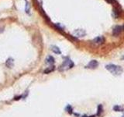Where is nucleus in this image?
Masks as SVG:
<instances>
[{
    "label": "nucleus",
    "instance_id": "1",
    "mask_svg": "<svg viewBox=\"0 0 124 117\" xmlns=\"http://www.w3.org/2000/svg\"><path fill=\"white\" fill-rule=\"evenodd\" d=\"M106 69L109 70L112 74L114 76H120L123 74V70L120 66H117L115 64H108L106 66Z\"/></svg>",
    "mask_w": 124,
    "mask_h": 117
},
{
    "label": "nucleus",
    "instance_id": "2",
    "mask_svg": "<svg viewBox=\"0 0 124 117\" xmlns=\"http://www.w3.org/2000/svg\"><path fill=\"white\" fill-rule=\"evenodd\" d=\"M73 66H74V62H73L70 58H66V59L64 61V62L61 64V66H60L59 70L60 71H64V70L71 69Z\"/></svg>",
    "mask_w": 124,
    "mask_h": 117
},
{
    "label": "nucleus",
    "instance_id": "3",
    "mask_svg": "<svg viewBox=\"0 0 124 117\" xmlns=\"http://www.w3.org/2000/svg\"><path fill=\"white\" fill-rule=\"evenodd\" d=\"M98 66H99L98 61L97 60H92L86 65L85 67L88 68V69H95V68H96Z\"/></svg>",
    "mask_w": 124,
    "mask_h": 117
},
{
    "label": "nucleus",
    "instance_id": "4",
    "mask_svg": "<svg viewBox=\"0 0 124 117\" xmlns=\"http://www.w3.org/2000/svg\"><path fill=\"white\" fill-rule=\"evenodd\" d=\"M93 42L95 44H96V45H101V44H103L105 42V38L103 36H99V37H97L94 39Z\"/></svg>",
    "mask_w": 124,
    "mask_h": 117
},
{
    "label": "nucleus",
    "instance_id": "5",
    "mask_svg": "<svg viewBox=\"0 0 124 117\" xmlns=\"http://www.w3.org/2000/svg\"><path fill=\"white\" fill-rule=\"evenodd\" d=\"M122 31V27L120 26H116L113 30V35L118 36Z\"/></svg>",
    "mask_w": 124,
    "mask_h": 117
},
{
    "label": "nucleus",
    "instance_id": "6",
    "mask_svg": "<svg viewBox=\"0 0 124 117\" xmlns=\"http://www.w3.org/2000/svg\"><path fill=\"white\" fill-rule=\"evenodd\" d=\"M74 35L75 37H84L85 35V31L84 30H76L74 32Z\"/></svg>",
    "mask_w": 124,
    "mask_h": 117
},
{
    "label": "nucleus",
    "instance_id": "7",
    "mask_svg": "<svg viewBox=\"0 0 124 117\" xmlns=\"http://www.w3.org/2000/svg\"><path fill=\"white\" fill-rule=\"evenodd\" d=\"M6 66L8 68H12L13 66V58H8V59L6 60Z\"/></svg>",
    "mask_w": 124,
    "mask_h": 117
},
{
    "label": "nucleus",
    "instance_id": "8",
    "mask_svg": "<svg viewBox=\"0 0 124 117\" xmlns=\"http://www.w3.org/2000/svg\"><path fill=\"white\" fill-rule=\"evenodd\" d=\"M46 62H47V64L52 65L54 63V58H53V57L51 56V55H49V56H47V58H46Z\"/></svg>",
    "mask_w": 124,
    "mask_h": 117
},
{
    "label": "nucleus",
    "instance_id": "9",
    "mask_svg": "<svg viewBox=\"0 0 124 117\" xmlns=\"http://www.w3.org/2000/svg\"><path fill=\"white\" fill-rule=\"evenodd\" d=\"M51 50L54 53H56V54H60V53H61V52H60V48L58 47H57V46H54V45L51 46Z\"/></svg>",
    "mask_w": 124,
    "mask_h": 117
},
{
    "label": "nucleus",
    "instance_id": "10",
    "mask_svg": "<svg viewBox=\"0 0 124 117\" xmlns=\"http://www.w3.org/2000/svg\"><path fill=\"white\" fill-rule=\"evenodd\" d=\"M103 105H98V111H97V116H100L101 114L103 113Z\"/></svg>",
    "mask_w": 124,
    "mask_h": 117
},
{
    "label": "nucleus",
    "instance_id": "11",
    "mask_svg": "<svg viewBox=\"0 0 124 117\" xmlns=\"http://www.w3.org/2000/svg\"><path fill=\"white\" fill-rule=\"evenodd\" d=\"M53 70H54V66H50V67H48L47 69H46L43 73H44V74H50V72L53 71Z\"/></svg>",
    "mask_w": 124,
    "mask_h": 117
},
{
    "label": "nucleus",
    "instance_id": "12",
    "mask_svg": "<svg viewBox=\"0 0 124 117\" xmlns=\"http://www.w3.org/2000/svg\"><path fill=\"white\" fill-rule=\"evenodd\" d=\"M113 109H114V111H116V112H122V111H123V109L122 108V107H120V105H115L113 107Z\"/></svg>",
    "mask_w": 124,
    "mask_h": 117
},
{
    "label": "nucleus",
    "instance_id": "13",
    "mask_svg": "<svg viewBox=\"0 0 124 117\" xmlns=\"http://www.w3.org/2000/svg\"><path fill=\"white\" fill-rule=\"evenodd\" d=\"M65 110H66L68 113L71 114L72 113V107L70 105H67L66 108H65Z\"/></svg>",
    "mask_w": 124,
    "mask_h": 117
},
{
    "label": "nucleus",
    "instance_id": "14",
    "mask_svg": "<svg viewBox=\"0 0 124 117\" xmlns=\"http://www.w3.org/2000/svg\"><path fill=\"white\" fill-rule=\"evenodd\" d=\"M26 12L27 13H29V12H30V5H29L28 2H26Z\"/></svg>",
    "mask_w": 124,
    "mask_h": 117
},
{
    "label": "nucleus",
    "instance_id": "15",
    "mask_svg": "<svg viewBox=\"0 0 124 117\" xmlns=\"http://www.w3.org/2000/svg\"><path fill=\"white\" fill-rule=\"evenodd\" d=\"M106 1L108 2H109V3H112V2H113V0H106Z\"/></svg>",
    "mask_w": 124,
    "mask_h": 117
},
{
    "label": "nucleus",
    "instance_id": "16",
    "mask_svg": "<svg viewBox=\"0 0 124 117\" xmlns=\"http://www.w3.org/2000/svg\"><path fill=\"white\" fill-rule=\"evenodd\" d=\"M81 117H89V116H87L86 115H85V116H81Z\"/></svg>",
    "mask_w": 124,
    "mask_h": 117
},
{
    "label": "nucleus",
    "instance_id": "17",
    "mask_svg": "<svg viewBox=\"0 0 124 117\" xmlns=\"http://www.w3.org/2000/svg\"><path fill=\"white\" fill-rule=\"evenodd\" d=\"M89 117H96L95 116H89Z\"/></svg>",
    "mask_w": 124,
    "mask_h": 117
},
{
    "label": "nucleus",
    "instance_id": "18",
    "mask_svg": "<svg viewBox=\"0 0 124 117\" xmlns=\"http://www.w3.org/2000/svg\"><path fill=\"white\" fill-rule=\"evenodd\" d=\"M123 59H124V55H123Z\"/></svg>",
    "mask_w": 124,
    "mask_h": 117
},
{
    "label": "nucleus",
    "instance_id": "19",
    "mask_svg": "<svg viewBox=\"0 0 124 117\" xmlns=\"http://www.w3.org/2000/svg\"><path fill=\"white\" fill-rule=\"evenodd\" d=\"M123 30H124V25H123Z\"/></svg>",
    "mask_w": 124,
    "mask_h": 117
},
{
    "label": "nucleus",
    "instance_id": "20",
    "mask_svg": "<svg viewBox=\"0 0 124 117\" xmlns=\"http://www.w3.org/2000/svg\"><path fill=\"white\" fill-rule=\"evenodd\" d=\"M122 117H124V114H123V116Z\"/></svg>",
    "mask_w": 124,
    "mask_h": 117
}]
</instances>
